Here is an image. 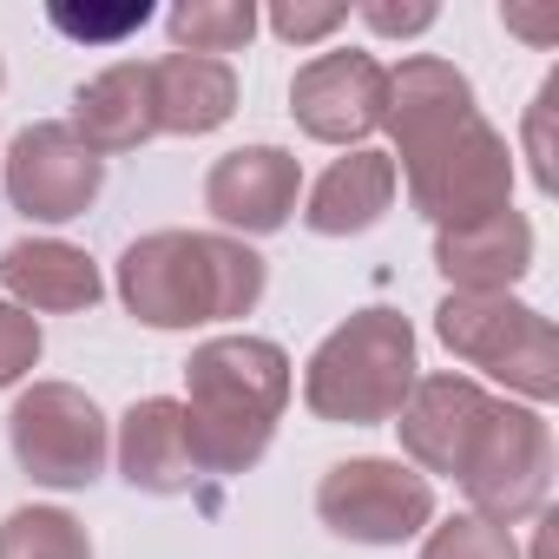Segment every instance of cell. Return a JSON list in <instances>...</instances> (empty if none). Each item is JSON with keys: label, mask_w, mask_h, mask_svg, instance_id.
I'll use <instances>...</instances> for the list:
<instances>
[{"label": "cell", "mask_w": 559, "mask_h": 559, "mask_svg": "<svg viewBox=\"0 0 559 559\" xmlns=\"http://www.w3.org/2000/svg\"><path fill=\"white\" fill-rule=\"evenodd\" d=\"M552 112H559V73H546V86L533 93L526 106V158H533V185L539 191H559V152H552Z\"/></svg>", "instance_id": "cell-26"}, {"label": "cell", "mask_w": 559, "mask_h": 559, "mask_svg": "<svg viewBox=\"0 0 559 559\" xmlns=\"http://www.w3.org/2000/svg\"><path fill=\"white\" fill-rule=\"evenodd\" d=\"M0 559H93V539L67 507H14L0 520Z\"/></svg>", "instance_id": "cell-21"}, {"label": "cell", "mask_w": 559, "mask_h": 559, "mask_svg": "<svg viewBox=\"0 0 559 559\" xmlns=\"http://www.w3.org/2000/svg\"><path fill=\"white\" fill-rule=\"evenodd\" d=\"M0 80H8V73H0Z\"/></svg>", "instance_id": "cell-29"}, {"label": "cell", "mask_w": 559, "mask_h": 559, "mask_svg": "<svg viewBox=\"0 0 559 559\" xmlns=\"http://www.w3.org/2000/svg\"><path fill=\"white\" fill-rule=\"evenodd\" d=\"M34 362H40V317H27L21 304L0 297V389L34 376Z\"/></svg>", "instance_id": "cell-25"}, {"label": "cell", "mask_w": 559, "mask_h": 559, "mask_svg": "<svg viewBox=\"0 0 559 559\" xmlns=\"http://www.w3.org/2000/svg\"><path fill=\"white\" fill-rule=\"evenodd\" d=\"M343 21H349L343 0H276V8H270V34H276V40H290V47L330 40Z\"/></svg>", "instance_id": "cell-24"}, {"label": "cell", "mask_w": 559, "mask_h": 559, "mask_svg": "<svg viewBox=\"0 0 559 559\" xmlns=\"http://www.w3.org/2000/svg\"><path fill=\"white\" fill-rule=\"evenodd\" d=\"M263 297V257L217 230H152L119 257V304L152 330L230 323Z\"/></svg>", "instance_id": "cell-2"}, {"label": "cell", "mask_w": 559, "mask_h": 559, "mask_svg": "<svg viewBox=\"0 0 559 559\" xmlns=\"http://www.w3.org/2000/svg\"><path fill=\"white\" fill-rule=\"evenodd\" d=\"M99 158L112 152H139L145 139H158V106H152V60H119L99 80H86L73 93V119H67Z\"/></svg>", "instance_id": "cell-17"}, {"label": "cell", "mask_w": 559, "mask_h": 559, "mask_svg": "<svg viewBox=\"0 0 559 559\" xmlns=\"http://www.w3.org/2000/svg\"><path fill=\"white\" fill-rule=\"evenodd\" d=\"M395 185H402V171H395L389 152H349V158H336V165L310 185L304 224H310L317 237H356V230H369V224L389 217Z\"/></svg>", "instance_id": "cell-18"}, {"label": "cell", "mask_w": 559, "mask_h": 559, "mask_svg": "<svg viewBox=\"0 0 559 559\" xmlns=\"http://www.w3.org/2000/svg\"><path fill=\"white\" fill-rule=\"evenodd\" d=\"M290 356L270 336H211L185 362V428L198 474H250L284 421Z\"/></svg>", "instance_id": "cell-1"}, {"label": "cell", "mask_w": 559, "mask_h": 559, "mask_svg": "<svg viewBox=\"0 0 559 559\" xmlns=\"http://www.w3.org/2000/svg\"><path fill=\"white\" fill-rule=\"evenodd\" d=\"M317 520L336 539H356V546H402L421 526H435V480L415 474L408 461L356 454V461H343V467L323 474Z\"/></svg>", "instance_id": "cell-7"}, {"label": "cell", "mask_w": 559, "mask_h": 559, "mask_svg": "<svg viewBox=\"0 0 559 559\" xmlns=\"http://www.w3.org/2000/svg\"><path fill=\"white\" fill-rule=\"evenodd\" d=\"M362 21H369L376 34H428V27H435V8H428V0H415V8H389V0H369Z\"/></svg>", "instance_id": "cell-27"}, {"label": "cell", "mask_w": 559, "mask_h": 559, "mask_svg": "<svg viewBox=\"0 0 559 559\" xmlns=\"http://www.w3.org/2000/svg\"><path fill=\"white\" fill-rule=\"evenodd\" d=\"M389 112V67L376 53H317L290 80V119L317 145H356L382 132Z\"/></svg>", "instance_id": "cell-10"}, {"label": "cell", "mask_w": 559, "mask_h": 559, "mask_svg": "<svg viewBox=\"0 0 559 559\" xmlns=\"http://www.w3.org/2000/svg\"><path fill=\"white\" fill-rule=\"evenodd\" d=\"M119 474L139 493H191L198 480V454H191V428H185V402L171 395H145L126 408L119 421Z\"/></svg>", "instance_id": "cell-16"}, {"label": "cell", "mask_w": 559, "mask_h": 559, "mask_svg": "<svg viewBox=\"0 0 559 559\" xmlns=\"http://www.w3.org/2000/svg\"><path fill=\"white\" fill-rule=\"evenodd\" d=\"M435 270L461 297H507L520 276L533 270V224L507 204L493 217L435 230Z\"/></svg>", "instance_id": "cell-14"}, {"label": "cell", "mask_w": 559, "mask_h": 559, "mask_svg": "<svg viewBox=\"0 0 559 559\" xmlns=\"http://www.w3.org/2000/svg\"><path fill=\"white\" fill-rule=\"evenodd\" d=\"M507 27H520V34H533V40H552V21H533V14H507Z\"/></svg>", "instance_id": "cell-28"}, {"label": "cell", "mask_w": 559, "mask_h": 559, "mask_svg": "<svg viewBox=\"0 0 559 559\" xmlns=\"http://www.w3.org/2000/svg\"><path fill=\"white\" fill-rule=\"evenodd\" d=\"M487 415H493V395H487L480 382H467V376H421V382L408 389L402 415H395L415 474H448V480H461V467H467V454H474Z\"/></svg>", "instance_id": "cell-11"}, {"label": "cell", "mask_w": 559, "mask_h": 559, "mask_svg": "<svg viewBox=\"0 0 559 559\" xmlns=\"http://www.w3.org/2000/svg\"><path fill=\"white\" fill-rule=\"evenodd\" d=\"M0 171H8V198L14 211L40 217V224H67V217H86L99 185H106V158L67 126V119H40L27 126L8 158H0Z\"/></svg>", "instance_id": "cell-9"}, {"label": "cell", "mask_w": 559, "mask_h": 559, "mask_svg": "<svg viewBox=\"0 0 559 559\" xmlns=\"http://www.w3.org/2000/svg\"><path fill=\"white\" fill-rule=\"evenodd\" d=\"M421 559H520V546H513L507 526H493L480 513H454V520L428 526Z\"/></svg>", "instance_id": "cell-23"}, {"label": "cell", "mask_w": 559, "mask_h": 559, "mask_svg": "<svg viewBox=\"0 0 559 559\" xmlns=\"http://www.w3.org/2000/svg\"><path fill=\"white\" fill-rule=\"evenodd\" d=\"M421 382V362H415V330L402 310H356L343 330H330L304 369V402L310 415L323 421H343V428H376V421H395L408 389Z\"/></svg>", "instance_id": "cell-3"}, {"label": "cell", "mask_w": 559, "mask_h": 559, "mask_svg": "<svg viewBox=\"0 0 559 559\" xmlns=\"http://www.w3.org/2000/svg\"><path fill=\"white\" fill-rule=\"evenodd\" d=\"M467 119H480V106H474V86H467L461 67H448L435 53H415V60H402L389 73V112H382V126L395 132V158H402L395 171H408L415 158H428L435 145H448Z\"/></svg>", "instance_id": "cell-12"}, {"label": "cell", "mask_w": 559, "mask_h": 559, "mask_svg": "<svg viewBox=\"0 0 559 559\" xmlns=\"http://www.w3.org/2000/svg\"><path fill=\"white\" fill-rule=\"evenodd\" d=\"M152 106H158V132L178 139L217 132L237 112V73L204 53H165L152 60Z\"/></svg>", "instance_id": "cell-19"}, {"label": "cell", "mask_w": 559, "mask_h": 559, "mask_svg": "<svg viewBox=\"0 0 559 559\" xmlns=\"http://www.w3.org/2000/svg\"><path fill=\"white\" fill-rule=\"evenodd\" d=\"M165 34H171V53H237L250 47L257 34V8L250 0H178V8L165 14Z\"/></svg>", "instance_id": "cell-20"}, {"label": "cell", "mask_w": 559, "mask_h": 559, "mask_svg": "<svg viewBox=\"0 0 559 559\" xmlns=\"http://www.w3.org/2000/svg\"><path fill=\"white\" fill-rule=\"evenodd\" d=\"M0 284H8V304H21L27 317L34 310L73 317V310H93L106 297L99 263L80 243H60V237H21V243H8V250H0Z\"/></svg>", "instance_id": "cell-15"}, {"label": "cell", "mask_w": 559, "mask_h": 559, "mask_svg": "<svg viewBox=\"0 0 559 559\" xmlns=\"http://www.w3.org/2000/svg\"><path fill=\"white\" fill-rule=\"evenodd\" d=\"M297 191H304V165L284 152V145H237L211 165L204 178V211L243 237H270L284 230L290 211H297Z\"/></svg>", "instance_id": "cell-13"}, {"label": "cell", "mask_w": 559, "mask_h": 559, "mask_svg": "<svg viewBox=\"0 0 559 559\" xmlns=\"http://www.w3.org/2000/svg\"><path fill=\"white\" fill-rule=\"evenodd\" d=\"M8 441H14V461L27 467V480L60 487V493L93 487L112 454V428H106L99 402L73 382H34L8 415Z\"/></svg>", "instance_id": "cell-5"}, {"label": "cell", "mask_w": 559, "mask_h": 559, "mask_svg": "<svg viewBox=\"0 0 559 559\" xmlns=\"http://www.w3.org/2000/svg\"><path fill=\"white\" fill-rule=\"evenodd\" d=\"M145 21H152V0H119V8H73V0H53L47 8V27L80 40V47H119Z\"/></svg>", "instance_id": "cell-22"}, {"label": "cell", "mask_w": 559, "mask_h": 559, "mask_svg": "<svg viewBox=\"0 0 559 559\" xmlns=\"http://www.w3.org/2000/svg\"><path fill=\"white\" fill-rule=\"evenodd\" d=\"M461 493L493 526L533 520L552 493V428H546V415L493 402V415H487V428H480V441L461 467Z\"/></svg>", "instance_id": "cell-6"}, {"label": "cell", "mask_w": 559, "mask_h": 559, "mask_svg": "<svg viewBox=\"0 0 559 559\" xmlns=\"http://www.w3.org/2000/svg\"><path fill=\"white\" fill-rule=\"evenodd\" d=\"M435 336L467 369H487L507 389H520L533 408L559 395V336L520 297H461V290H448L441 310H435Z\"/></svg>", "instance_id": "cell-4"}, {"label": "cell", "mask_w": 559, "mask_h": 559, "mask_svg": "<svg viewBox=\"0 0 559 559\" xmlns=\"http://www.w3.org/2000/svg\"><path fill=\"white\" fill-rule=\"evenodd\" d=\"M507 191H513V152L487 119H467L448 145L408 165V198L435 230L507 211Z\"/></svg>", "instance_id": "cell-8"}]
</instances>
